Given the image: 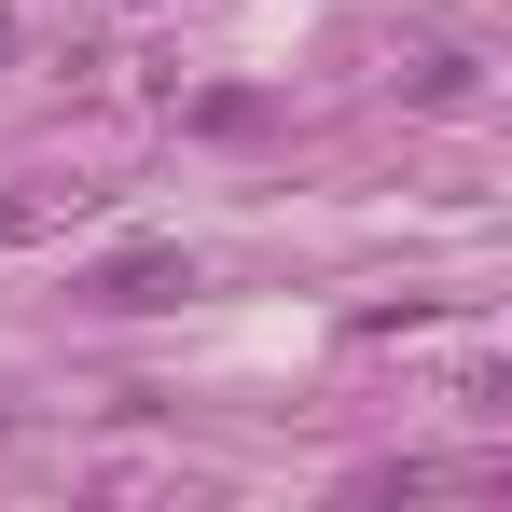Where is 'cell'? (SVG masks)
<instances>
[{"label": "cell", "mask_w": 512, "mask_h": 512, "mask_svg": "<svg viewBox=\"0 0 512 512\" xmlns=\"http://www.w3.org/2000/svg\"><path fill=\"white\" fill-rule=\"evenodd\" d=\"M0 56H14V14H0Z\"/></svg>", "instance_id": "cell-2"}, {"label": "cell", "mask_w": 512, "mask_h": 512, "mask_svg": "<svg viewBox=\"0 0 512 512\" xmlns=\"http://www.w3.org/2000/svg\"><path fill=\"white\" fill-rule=\"evenodd\" d=\"M84 291H97V305H180V291H194V263H180V250H125V263H97Z\"/></svg>", "instance_id": "cell-1"}]
</instances>
